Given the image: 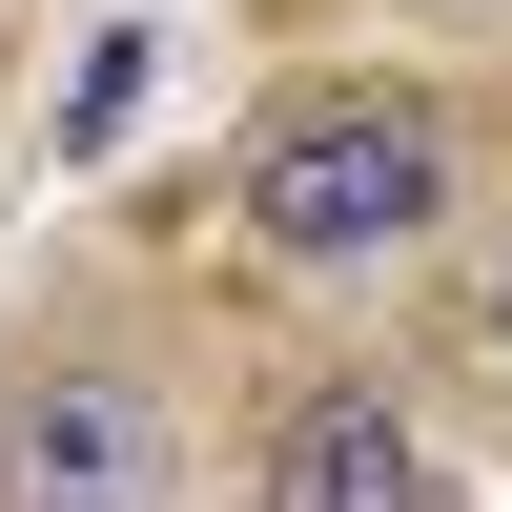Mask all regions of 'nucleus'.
<instances>
[{
    "label": "nucleus",
    "mask_w": 512,
    "mask_h": 512,
    "mask_svg": "<svg viewBox=\"0 0 512 512\" xmlns=\"http://www.w3.org/2000/svg\"><path fill=\"white\" fill-rule=\"evenodd\" d=\"M492 349H512V287H492Z\"/></svg>",
    "instance_id": "obj_5"
},
{
    "label": "nucleus",
    "mask_w": 512,
    "mask_h": 512,
    "mask_svg": "<svg viewBox=\"0 0 512 512\" xmlns=\"http://www.w3.org/2000/svg\"><path fill=\"white\" fill-rule=\"evenodd\" d=\"M431 185H451L431 103H308V123H267V164H246L267 246H410Z\"/></svg>",
    "instance_id": "obj_1"
},
{
    "label": "nucleus",
    "mask_w": 512,
    "mask_h": 512,
    "mask_svg": "<svg viewBox=\"0 0 512 512\" xmlns=\"http://www.w3.org/2000/svg\"><path fill=\"white\" fill-rule=\"evenodd\" d=\"M0 512H185L164 390L144 369H41V390H0Z\"/></svg>",
    "instance_id": "obj_2"
},
{
    "label": "nucleus",
    "mask_w": 512,
    "mask_h": 512,
    "mask_svg": "<svg viewBox=\"0 0 512 512\" xmlns=\"http://www.w3.org/2000/svg\"><path fill=\"white\" fill-rule=\"evenodd\" d=\"M267 512H431V472H410V431L369 390H308L267 431Z\"/></svg>",
    "instance_id": "obj_3"
},
{
    "label": "nucleus",
    "mask_w": 512,
    "mask_h": 512,
    "mask_svg": "<svg viewBox=\"0 0 512 512\" xmlns=\"http://www.w3.org/2000/svg\"><path fill=\"white\" fill-rule=\"evenodd\" d=\"M123 103H144V41H82V82H62V144H103Z\"/></svg>",
    "instance_id": "obj_4"
}]
</instances>
